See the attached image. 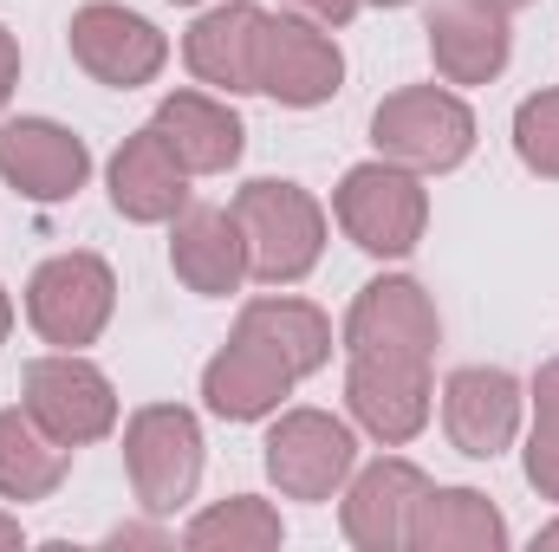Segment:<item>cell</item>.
I'll return each instance as SVG.
<instances>
[{
    "instance_id": "20",
    "label": "cell",
    "mask_w": 559,
    "mask_h": 552,
    "mask_svg": "<svg viewBox=\"0 0 559 552\" xmlns=\"http://www.w3.org/2000/svg\"><path fill=\"white\" fill-rule=\"evenodd\" d=\"M261 26H267V13H261L254 0H222V7H209V13L189 26V39H182L189 72H195L202 85H215V92H254Z\"/></svg>"
},
{
    "instance_id": "31",
    "label": "cell",
    "mask_w": 559,
    "mask_h": 552,
    "mask_svg": "<svg viewBox=\"0 0 559 552\" xmlns=\"http://www.w3.org/2000/svg\"><path fill=\"white\" fill-rule=\"evenodd\" d=\"M534 547H540V552H559V520H554V527H540V533H534Z\"/></svg>"
},
{
    "instance_id": "28",
    "label": "cell",
    "mask_w": 559,
    "mask_h": 552,
    "mask_svg": "<svg viewBox=\"0 0 559 552\" xmlns=\"http://www.w3.org/2000/svg\"><path fill=\"white\" fill-rule=\"evenodd\" d=\"M13 85H20V46H13V33L0 26V111H7V98H13Z\"/></svg>"
},
{
    "instance_id": "1",
    "label": "cell",
    "mask_w": 559,
    "mask_h": 552,
    "mask_svg": "<svg viewBox=\"0 0 559 552\" xmlns=\"http://www.w3.org/2000/svg\"><path fill=\"white\" fill-rule=\"evenodd\" d=\"M228 215H235V228L248 241V279H261V286H293L325 254V208L299 182L261 176V182H248L235 195Z\"/></svg>"
},
{
    "instance_id": "18",
    "label": "cell",
    "mask_w": 559,
    "mask_h": 552,
    "mask_svg": "<svg viewBox=\"0 0 559 552\" xmlns=\"http://www.w3.org/2000/svg\"><path fill=\"white\" fill-rule=\"evenodd\" d=\"M111 208L138 228L176 221L189 208V169L163 149V137L143 124L138 137H124V149L111 156Z\"/></svg>"
},
{
    "instance_id": "6",
    "label": "cell",
    "mask_w": 559,
    "mask_h": 552,
    "mask_svg": "<svg viewBox=\"0 0 559 552\" xmlns=\"http://www.w3.org/2000/svg\"><path fill=\"white\" fill-rule=\"evenodd\" d=\"M124 468L150 514H176L202 481V422L182 404H143L124 422Z\"/></svg>"
},
{
    "instance_id": "16",
    "label": "cell",
    "mask_w": 559,
    "mask_h": 552,
    "mask_svg": "<svg viewBox=\"0 0 559 552\" xmlns=\"http://www.w3.org/2000/svg\"><path fill=\"white\" fill-rule=\"evenodd\" d=\"M150 131L163 137V149L189 169V176H222V169H235L241 163V118L222 105V98H209V92H169L163 105H156V118H150Z\"/></svg>"
},
{
    "instance_id": "14",
    "label": "cell",
    "mask_w": 559,
    "mask_h": 552,
    "mask_svg": "<svg viewBox=\"0 0 559 552\" xmlns=\"http://www.w3.org/2000/svg\"><path fill=\"white\" fill-rule=\"evenodd\" d=\"M423 33H429L436 72L449 85H488V79L508 72V52H514L508 13L488 7V0H436L429 20H423Z\"/></svg>"
},
{
    "instance_id": "29",
    "label": "cell",
    "mask_w": 559,
    "mask_h": 552,
    "mask_svg": "<svg viewBox=\"0 0 559 552\" xmlns=\"http://www.w3.org/2000/svg\"><path fill=\"white\" fill-rule=\"evenodd\" d=\"M534 410H559V358L540 364V377H534Z\"/></svg>"
},
{
    "instance_id": "25",
    "label": "cell",
    "mask_w": 559,
    "mask_h": 552,
    "mask_svg": "<svg viewBox=\"0 0 559 552\" xmlns=\"http://www.w3.org/2000/svg\"><path fill=\"white\" fill-rule=\"evenodd\" d=\"M514 156H521L534 176L559 182V85L554 92H534V98L514 111Z\"/></svg>"
},
{
    "instance_id": "5",
    "label": "cell",
    "mask_w": 559,
    "mask_h": 552,
    "mask_svg": "<svg viewBox=\"0 0 559 552\" xmlns=\"http://www.w3.org/2000/svg\"><path fill=\"white\" fill-rule=\"evenodd\" d=\"M111 305H118V274L98 254H52L26 279V325L59 351L92 345L111 325Z\"/></svg>"
},
{
    "instance_id": "19",
    "label": "cell",
    "mask_w": 559,
    "mask_h": 552,
    "mask_svg": "<svg viewBox=\"0 0 559 552\" xmlns=\"http://www.w3.org/2000/svg\"><path fill=\"white\" fill-rule=\"evenodd\" d=\"M169 267L189 292L202 299H228L248 279V241L235 228L228 208H182L176 235H169Z\"/></svg>"
},
{
    "instance_id": "2",
    "label": "cell",
    "mask_w": 559,
    "mask_h": 552,
    "mask_svg": "<svg viewBox=\"0 0 559 552\" xmlns=\"http://www.w3.org/2000/svg\"><path fill=\"white\" fill-rule=\"evenodd\" d=\"M332 215H338V228H345L365 254L404 261V254H417L423 228H429V195H423L417 169L378 156V163L345 169V182H338V195H332Z\"/></svg>"
},
{
    "instance_id": "33",
    "label": "cell",
    "mask_w": 559,
    "mask_h": 552,
    "mask_svg": "<svg viewBox=\"0 0 559 552\" xmlns=\"http://www.w3.org/2000/svg\"><path fill=\"white\" fill-rule=\"evenodd\" d=\"M488 7H501V13H521V7H534V0H488Z\"/></svg>"
},
{
    "instance_id": "10",
    "label": "cell",
    "mask_w": 559,
    "mask_h": 552,
    "mask_svg": "<svg viewBox=\"0 0 559 552\" xmlns=\"http://www.w3.org/2000/svg\"><path fill=\"white\" fill-rule=\"evenodd\" d=\"M429 364L417 358H384V351H352L345 371V404L358 416L365 435H378L384 448H404L429 422Z\"/></svg>"
},
{
    "instance_id": "9",
    "label": "cell",
    "mask_w": 559,
    "mask_h": 552,
    "mask_svg": "<svg viewBox=\"0 0 559 552\" xmlns=\"http://www.w3.org/2000/svg\"><path fill=\"white\" fill-rule=\"evenodd\" d=\"M66 39H72V59H79L98 85H111V92L150 85V79L163 72V59H169V39H163L143 13L118 7V0L79 7L72 26H66Z\"/></svg>"
},
{
    "instance_id": "7",
    "label": "cell",
    "mask_w": 559,
    "mask_h": 552,
    "mask_svg": "<svg viewBox=\"0 0 559 552\" xmlns=\"http://www.w3.org/2000/svg\"><path fill=\"white\" fill-rule=\"evenodd\" d=\"M338 85H345V52L332 46V33L306 13H267L261 52H254V92H267L293 111H312L338 98Z\"/></svg>"
},
{
    "instance_id": "30",
    "label": "cell",
    "mask_w": 559,
    "mask_h": 552,
    "mask_svg": "<svg viewBox=\"0 0 559 552\" xmlns=\"http://www.w3.org/2000/svg\"><path fill=\"white\" fill-rule=\"evenodd\" d=\"M20 547V520H7V514H0V552H13Z\"/></svg>"
},
{
    "instance_id": "26",
    "label": "cell",
    "mask_w": 559,
    "mask_h": 552,
    "mask_svg": "<svg viewBox=\"0 0 559 552\" xmlns=\"http://www.w3.org/2000/svg\"><path fill=\"white\" fill-rule=\"evenodd\" d=\"M527 481L540 501H559V410H540L527 435Z\"/></svg>"
},
{
    "instance_id": "4",
    "label": "cell",
    "mask_w": 559,
    "mask_h": 552,
    "mask_svg": "<svg viewBox=\"0 0 559 552\" xmlns=\"http://www.w3.org/2000/svg\"><path fill=\"white\" fill-rule=\"evenodd\" d=\"M20 410L33 416L52 442L66 448H85L98 435L118 429V391L98 364H85L79 351H52V358H33L26 377H20Z\"/></svg>"
},
{
    "instance_id": "27",
    "label": "cell",
    "mask_w": 559,
    "mask_h": 552,
    "mask_svg": "<svg viewBox=\"0 0 559 552\" xmlns=\"http://www.w3.org/2000/svg\"><path fill=\"white\" fill-rule=\"evenodd\" d=\"M286 13H306V20H319V26H345L365 0H280Z\"/></svg>"
},
{
    "instance_id": "21",
    "label": "cell",
    "mask_w": 559,
    "mask_h": 552,
    "mask_svg": "<svg viewBox=\"0 0 559 552\" xmlns=\"http://www.w3.org/2000/svg\"><path fill=\"white\" fill-rule=\"evenodd\" d=\"M235 332L254 338V345H267L293 377H312V371H325V358H332V319H325L312 299H293V292L248 299L241 319H235Z\"/></svg>"
},
{
    "instance_id": "15",
    "label": "cell",
    "mask_w": 559,
    "mask_h": 552,
    "mask_svg": "<svg viewBox=\"0 0 559 552\" xmlns=\"http://www.w3.org/2000/svg\"><path fill=\"white\" fill-rule=\"evenodd\" d=\"M442 429L468 461H495L521 435V384L495 364H468L442 384Z\"/></svg>"
},
{
    "instance_id": "35",
    "label": "cell",
    "mask_w": 559,
    "mask_h": 552,
    "mask_svg": "<svg viewBox=\"0 0 559 552\" xmlns=\"http://www.w3.org/2000/svg\"><path fill=\"white\" fill-rule=\"evenodd\" d=\"M176 7H195V0H176Z\"/></svg>"
},
{
    "instance_id": "8",
    "label": "cell",
    "mask_w": 559,
    "mask_h": 552,
    "mask_svg": "<svg viewBox=\"0 0 559 552\" xmlns=\"http://www.w3.org/2000/svg\"><path fill=\"white\" fill-rule=\"evenodd\" d=\"M261 448H267V475L286 501H332L358 461L352 429L325 410H286Z\"/></svg>"
},
{
    "instance_id": "13",
    "label": "cell",
    "mask_w": 559,
    "mask_h": 552,
    "mask_svg": "<svg viewBox=\"0 0 559 552\" xmlns=\"http://www.w3.org/2000/svg\"><path fill=\"white\" fill-rule=\"evenodd\" d=\"M436 338H442V325H436V305H429V292H423L417 279L384 274V279H371V286H358L352 319H345V345L352 351H384V358L429 364Z\"/></svg>"
},
{
    "instance_id": "34",
    "label": "cell",
    "mask_w": 559,
    "mask_h": 552,
    "mask_svg": "<svg viewBox=\"0 0 559 552\" xmlns=\"http://www.w3.org/2000/svg\"><path fill=\"white\" fill-rule=\"evenodd\" d=\"M371 7H411V0H371Z\"/></svg>"
},
{
    "instance_id": "3",
    "label": "cell",
    "mask_w": 559,
    "mask_h": 552,
    "mask_svg": "<svg viewBox=\"0 0 559 552\" xmlns=\"http://www.w3.org/2000/svg\"><path fill=\"white\" fill-rule=\"evenodd\" d=\"M371 143H378V156H391L417 176H442V169L468 163L475 111L442 85H404L371 111Z\"/></svg>"
},
{
    "instance_id": "22",
    "label": "cell",
    "mask_w": 559,
    "mask_h": 552,
    "mask_svg": "<svg viewBox=\"0 0 559 552\" xmlns=\"http://www.w3.org/2000/svg\"><path fill=\"white\" fill-rule=\"evenodd\" d=\"M411 547L417 552H501L508 547V520L475 488H429L417 501V520H411Z\"/></svg>"
},
{
    "instance_id": "11",
    "label": "cell",
    "mask_w": 559,
    "mask_h": 552,
    "mask_svg": "<svg viewBox=\"0 0 559 552\" xmlns=\"http://www.w3.org/2000/svg\"><path fill=\"white\" fill-rule=\"evenodd\" d=\"M92 176V149L52 118H7L0 124V182L26 202H72Z\"/></svg>"
},
{
    "instance_id": "12",
    "label": "cell",
    "mask_w": 559,
    "mask_h": 552,
    "mask_svg": "<svg viewBox=\"0 0 559 552\" xmlns=\"http://www.w3.org/2000/svg\"><path fill=\"white\" fill-rule=\"evenodd\" d=\"M423 494H429V475L404 455H384V461L358 468L352 488H345V507H338L345 540L358 552H404Z\"/></svg>"
},
{
    "instance_id": "23",
    "label": "cell",
    "mask_w": 559,
    "mask_h": 552,
    "mask_svg": "<svg viewBox=\"0 0 559 552\" xmlns=\"http://www.w3.org/2000/svg\"><path fill=\"white\" fill-rule=\"evenodd\" d=\"M72 448L52 442L26 410H0V501H46L59 494Z\"/></svg>"
},
{
    "instance_id": "24",
    "label": "cell",
    "mask_w": 559,
    "mask_h": 552,
    "mask_svg": "<svg viewBox=\"0 0 559 552\" xmlns=\"http://www.w3.org/2000/svg\"><path fill=\"white\" fill-rule=\"evenodd\" d=\"M280 540H286L280 514L267 501H254V494L215 501L209 514H195V520L182 527V547H195V552H274Z\"/></svg>"
},
{
    "instance_id": "17",
    "label": "cell",
    "mask_w": 559,
    "mask_h": 552,
    "mask_svg": "<svg viewBox=\"0 0 559 552\" xmlns=\"http://www.w3.org/2000/svg\"><path fill=\"white\" fill-rule=\"evenodd\" d=\"M293 384H299V377L280 364L274 351L254 345V338H241V332L202 364V397H209V410L228 416V422H261V416H274Z\"/></svg>"
},
{
    "instance_id": "32",
    "label": "cell",
    "mask_w": 559,
    "mask_h": 552,
    "mask_svg": "<svg viewBox=\"0 0 559 552\" xmlns=\"http://www.w3.org/2000/svg\"><path fill=\"white\" fill-rule=\"evenodd\" d=\"M7 332H13V299L0 292V345H7Z\"/></svg>"
}]
</instances>
